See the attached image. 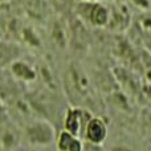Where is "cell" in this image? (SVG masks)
I'll return each mask as SVG.
<instances>
[{
    "mask_svg": "<svg viewBox=\"0 0 151 151\" xmlns=\"http://www.w3.org/2000/svg\"><path fill=\"white\" fill-rule=\"evenodd\" d=\"M73 12L85 25L105 28L109 24L110 5L99 0H78L73 7Z\"/></svg>",
    "mask_w": 151,
    "mask_h": 151,
    "instance_id": "cell-1",
    "label": "cell"
},
{
    "mask_svg": "<svg viewBox=\"0 0 151 151\" xmlns=\"http://www.w3.org/2000/svg\"><path fill=\"white\" fill-rule=\"evenodd\" d=\"M83 135L89 143L97 145V146L104 145L109 135V129H107V125L104 121V118L91 117L85 126Z\"/></svg>",
    "mask_w": 151,
    "mask_h": 151,
    "instance_id": "cell-2",
    "label": "cell"
},
{
    "mask_svg": "<svg viewBox=\"0 0 151 151\" xmlns=\"http://www.w3.org/2000/svg\"><path fill=\"white\" fill-rule=\"evenodd\" d=\"M27 137L31 143L44 146L55 139V131L48 122H35L27 129Z\"/></svg>",
    "mask_w": 151,
    "mask_h": 151,
    "instance_id": "cell-3",
    "label": "cell"
},
{
    "mask_svg": "<svg viewBox=\"0 0 151 151\" xmlns=\"http://www.w3.org/2000/svg\"><path fill=\"white\" fill-rule=\"evenodd\" d=\"M88 113L82 109H78V107H70L68 109L65 114V119H64V130H66L68 133H70L74 137H80L81 131L82 129L85 130V126L88 123V121L90 118H86L85 119V115Z\"/></svg>",
    "mask_w": 151,
    "mask_h": 151,
    "instance_id": "cell-4",
    "label": "cell"
},
{
    "mask_svg": "<svg viewBox=\"0 0 151 151\" xmlns=\"http://www.w3.org/2000/svg\"><path fill=\"white\" fill-rule=\"evenodd\" d=\"M130 21H131L130 12L127 11V8L125 5L122 4L110 5V19L107 27H110L114 31L122 32L129 27Z\"/></svg>",
    "mask_w": 151,
    "mask_h": 151,
    "instance_id": "cell-5",
    "label": "cell"
},
{
    "mask_svg": "<svg viewBox=\"0 0 151 151\" xmlns=\"http://www.w3.org/2000/svg\"><path fill=\"white\" fill-rule=\"evenodd\" d=\"M20 7L29 17L35 20H42L47 16L50 4L47 0H20Z\"/></svg>",
    "mask_w": 151,
    "mask_h": 151,
    "instance_id": "cell-6",
    "label": "cell"
},
{
    "mask_svg": "<svg viewBox=\"0 0 151 151\" xmlns=\"http://www.w3.org/2000/svg\"><path fill=\"white\" fill-rule=\"evenodd\" d=\"M11 72L15 77H17L19 80L29 82V81H33L36 78V72L33 70L29 64L24 63V61H15L11 65Z\"/></svg>",
    "mask_w": 151,
    "mask_h": 151,
    "instance_id": "cell-7",
    "label": "cell"
},
{
    "mask_svg": "<svg viewBox=\"0 0 151 151\" xmlns=\"http://www.w3.org/2000/svg\"><path fill=\"white\" fill-rule=\"evenodd\" d=\"M50 29H52L50 31V36H52L53 41L60 45L61 48H64L65 44L68 42V32H66L65 24L61 23V20H55Z\"/></svg>",
    "mask_w": 151,
    "mask_h": 151,
    "instance_id": "cell-8",
    "label": "cell"
},
{
    "mask_svg": "<svg viewBox=\"0 0 151 151\" xmlns=\"http://www.w3.org/2000/svg\"><path fill=\"white\" fill-rule=\"evenodd\" d=\"M49 4L57 13L64 15L69 11H73L76 3L74 0H49Z\"/></svg>",
    "mask_w": 151,
    "mask_h": 151,
    "instance_id": "cell-9",
    "label": "cell"
},
{
    "mask_svg": "<svg viewBox=\"0 0 151 151\" xmlns=\"http://www.w3.org/2000/svg\"><path fill=\"white\" fill-rule=\"evenodd\" d=\"M76 138H78V137H74V135H72L70 133H68L66 130H63L58 134V138H57L58 151H68Z\"/></svg>",
    "mask_w": 151,
    "mask_h": 151,
    "instance_id": "cell-10",
    "label": "cell"
},
{
    "mask_svg": "<svg viewBox=\"0 0 151 151\" xmlns=\"http://www.w3.org/2000/svg\"><path fill=\"white\" fill-rule=\"evenodd\" d=\"M135 8L142 11H146L150 8V0H129Z\"/></svg>",
    "mask_w": 151,
    "mask_h": 151,
    "instance_id": "cell-11",
    "label": "cell"
},
{
    "mask_svg": "<svg viewBox=\"0 0 151 151\" xmlns=\"http://www.w3.org/2000/svg\"><path fill=\"white\" fill-rule=\"evenodd\" d=\"M109 151H135L133 147L127 146V145H114L110 147Z\"/></svg>",
    "mask_w": 151,
    "mask_h": 151,
    "instance_id": "cell-12",
    "label": "cell"
},
{
    "mask_svg": "<svg viewBox=\"0 0 151 151\" xmlns=\"http://www.w3.org/2000/svg\"><path fill=\"white\" fill-rule=\"evenodd\" d=\"M5 118H7V111H5L4 105H3L1 101H0V122L5 121Z\"/></svg>",
    "mask_w": 151,
    "mask_h": 151,
    "instance_id": "cell-13",
    "label": "cell"
},
{
    "mask_svg": "<svg viewBox=\"0 0 151 151\" xmlns=\"http://www.w3.org/2000/svg\"><path fill=\"white\" fill-rule=\"evenodd\" d=\"M5 1H8V0H0V4H3V3H5Z\"/></svg>",
    "mask_w": 151,
    "mask_h": 151,
    "instance_id": "cell-14",
    "label": "cell"
}]
</instances>
